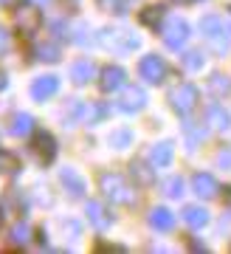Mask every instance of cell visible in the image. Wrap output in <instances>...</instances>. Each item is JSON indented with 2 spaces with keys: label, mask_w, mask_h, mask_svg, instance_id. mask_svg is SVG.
Returning a JSON list of instances; mask_svg holds the SVG:
<instances>
[]
</instances>
